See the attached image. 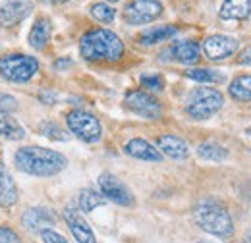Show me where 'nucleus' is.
<instances>
[{
	"mask_svg": "<svg viewBox=\"0 0 251 243\" xmlns=\"http://www.w3.org/2000/svg\"><path fill=\"white\" fill-rule=\"evenodd\" d=\"M16 166L31 176H56L68 166V158L62 152L47 149V147H22L14 156Z\"/></svg>",
	"mask_w": 251,
	"mask_h": 243,
	"instance_id": "nucleus-1",
	"label": "nucleus"
},
{
	"mask_svg": "<svg viewBox=\"0 0 251 243\" xmlns=\"http://www.w3.org/2000/svg\"><path fill=\"white\" fill-rule=\"evenodd\" d=\"M79 52L89 62H116L124 56V43L114 31L97 27L81 37Z\"/></svg>",
	"mask_w": 251,
	"mask_h": 243,
	"instance_id": "nucleus-2",
	"label": "nucleus"
},
{
	"mask_svg": "<svg viewBox=\"0 0 251 243\" xmlns=\"http://www.w3.org/2000/svg\"><path fill=\"white\" fill-rule=\"evenodd\" d=\"M193 220L195 224L207 232L222 240H230L234 236V224L228 211L219 205L217 201H201L193 209Z\"/></svg>",
	"mask_w": 251,
	"mask_h": 243,
	"instance_id": "nucleus-3",
	"label": "nucleus"
},
{
	"mask_svg": "<svg viewBox=\"0 0 251 243\" xmlns=\"http://www.w3.org/2000/svg\"><path fill=\"white\" fill-rule=\"evenodd\" d=\"M39 72V60L29 54H6L0 58V75L12 83H25Z\"/></svg>",
	"mask_w": 251,
	"mask_h": 243,
	"instance_id": "nucleus-4",
	"label": "nucleus"
},
{
	"mask_svg": "<svg viewBox=\"0 0 251 243\" xmlns=\"http://www.w3.org/2000/svg\"><path fill=\"white\" fill-rule=\"evenodd\" d=\"M222 104H224L222 93L217 89H211V87H203V89H195L191 93L186 112L193 120H207L219 112Z\"/></svg>",
	"mask_w": 251,
	"mask_h": 243,
	"instance_id": "nucleus-5",
	"label": "nucleus"
},
{
	"mask_svg": "<svg viewBox=\"0 0 251 243\" xmlns=\"http://www.w3.org/2000/svg\"><path fill=\"white\" fill-rule=\"evenodd\" d=\"M66 123H68V129L77 139H81L85 143L100 141L102 127H100V122L97 120L91 112H87V110H72L66 116Z\"/></svg>",
	"mask_w": 251,
	"mask_h": 243,
	"instance_id": "nucleus-6",
	"label": "nucleus"
},
{
	"mask_svg": "<svg viewBox=\"0 0 251 243\" xmlns=\"http://www.w3.org/2000/svg\"><path fill=\"white\" fill-rule=\"evenodd\" d=\"M162 14V4L158 0H131L124 10V18L131 25H145L155 22Z\"/></svg>",
	"mask_w": 251,
	"mask_h": 243,
	"instance_id": "nucleus-7",
	"label": "nucleus"
},
{
	"mask_svg": "<svg viewBox=\"0 0 251 243\" xmlns=\"http://www.w3.org/2000/svg\"><path fill=\"white\" fill-rule=\"evenodd\" d=\"M99 189H100V195L120 207H131L133 205V195L131 191L126 187L124 183L120 182L116 176L104 172L99 176Z\"/></svg>",
	"mask_w": 251,
	"mask_h": 243,
	"instance_id": "nucleus-8",
	"label": "nucleus"
},
{
	"mask_svg": "<svg viewBox=\"0 0 251 243\" xmlns=\"http://www.w3.org/2000/svg\"><path fill=\"white\" fill-rule=\"evenodd\" d=\"M124 104L131 112H135L137 116H143L147 120H157L160 112H162L160 102L153 95L145 91H129L126 95Z\"/></svg>",
	"mask_w": 251,
	"mask_h": 243,
	"instance_id": "nucleus-9",
	"label": "nucleus"
},
{
	"mask_svg": "<svg viewBox=\"0 0 251 243\" xmlns=\"http://www.w3.org/2000/svg\"><path fill=\"white\" fill-rule=\"evenodd\" d=\"M238 50V41L228 35H211L203 43V52L209 60H224L230 58Z\"/></svg>",
	"mask_w": 251,
	"mask_h": 243,
	"instance_id": "nucleus-10",
	"label": "nucleus"
},
{
	"mask_svg": "<svg viewBox=\"0 0 251 243\" xmlns=\"http://www.w3.org/2000/svg\"><path fill=\"white\" fill-rule=\"evenodd\" d=\"M58 216L54 211L47 209V207H31L27 209L24 216H22V222L27 230L31 232H43V230H49L56 224Z\"/></svg>",
	"mask_w": 251,
	"mask_h": 243,
	"instance_id": "nucleus-11",
	"label": "nucleus"
},
{
	"mask_svg": "<svg viewBox=\"0 0 251 243\" xmlns=\"http://www.w3.org/2000/svg\"><path fill=\"white\" fill-rule=\"evenodd\" d=\"M33 10V4L27 0H12L0 8V25L2 27H16L22 24Z\"/></svg>",
	"mask_w": 251,
	"mask_h": 243,
	"instance_id": "nucleus-12",
	"label": "nucleus"
},
{
	"mask_svg": "<svg viewBox=\"0 0 251 243\" xmlns=\"http://www.w3.org/2000/svg\"><path fill=\"white\" fill-rule=\"evenodd\" d=\"M64 220H66V224H68L72 236L75 238L77 243H97V238H95L93 230L89 228V224L85 222V218L81 216L79 211L68 207V209L64 211Z\"/></svg>",
	"mask_w": 251,
	"mask_h": 243,
	"instance_id": "nucleus-13",
	"label": "nucleus"
},
{
	"mask_svg": "<svg viewBox=\"0 0 251 243\" xmlns=\"http://www.w3.org/2000/svg\"><path fill=\"white\" fill-rule=\"evenodd\" d=\"M126 154L137 158V160H145V162H160L162 160V154L157 147L141 137H135V139H129L124 145Z\"/></svg>",
	"mask_w": 251,
	"mask_h": 243,
	"instance_id": "nucleus-14",
	"label": "nucleus"
},
{
	"mask_svg": "<svg viewBox=\"0 0 251 243\" xmlns=\"http://www.w3.org/2000/svg\"><path fill=\"white\" fill-rule=\"evenodd\" d=\"M157 145L160 154H166L172 160H184L189 154L188 143L178 135H160Z\"/></svg>",
	"mask_w": 251,
	"mask_h": 243,
	"instance_id": "nucleus-15",
	"label": "nucleus"
},
{
	"mask_svg": "<svg viewBox=\"0 0 251 243\" xmlns=\"http://www.w3.org/2000/svg\"><path fill=\"white\" fill-rule=\"evenodd\" d=\"M170 54L172 58L180 64H195L199 60V54H201V47L199 43L195 41H178L170 47Z\"/></svg>",
	"mask_w": 251,
	"mask_h": 243,
	"instance_id": "nucleus-16",
	"label": "nucleus"
},
{
	"mask_svg": "<svg viewBox=\"0 0 251 243\" xmlns=\"http://www.w3.org/2000/svg\"><path fill=\"white\" fill-rule=\"evenodd\" d=\"M50 33H52V24L47 18H41L33 24L29 31V45L35 50H43L47 47V43L50 41Z\"/></svg>",
	"mask_w": 251,
	"mask_h": 243,
	"instance_id": "nucleus-17",
	"label": "nucleus"
},
{
	"mask_svg": "<svg viewBox=\"0 0 251 243\" xmlns=\"http://www.w3.org/2000/svg\"><path fill=\"white\" fill-rule=\"evenodd\" d=\"M251 14V0H224L220 6L222 20H246Z\"/></svg>",
	"mask_w": 251,
	"mask_h": 243,
	"instance_id": "nucleus-18",
	"label": "nucleus"
},
{
	"mask_svg": "<svg viewBox=\"0 0 251 243\" xmlns=\"http://www.w3.org/2000/svg\"><path fill=\"white\" fill-rule=\"evenodd\" d=\"M16 201H18V187L0 162V207L8 209V207L16 205Z\"/></svg>",
	"mask_w": 251,
	"mask_h": 243,
	"instance_id": "nucleus-19",
	"label": "nucleus"
},
{
	"mask_svg": "<svg viewBox=\"0 0 251 243\" xmlns=\"http://www.w3.org/2000/svg\"><path fill=\"white\" fill-rule=\"evenodd\" d=\"M176 33H178V27H174V25L149 27V29L141 31V35L137 37V41L141 45H145V47H151V45H158V43H164V41L172 39Z\"/></svg>",
	"mask_w": 251,
	"mask_h": 243,
	"instance_id": "nucleus-20",
	"label": "nucleus"
},
{
	"mask_svg": "<svg viewBox=\"0 0 251 243\" xmlns=\"http://www.w3.org/2000/svg\"><path fill=\"white\" fill-rule=\"evenodd\" d=\"M0 135H4L6 139H22L25 135V129L22 127V123L2 108H0Z\"/></svg>",
	"mask_w": 251,
	"mask_h": 243,
	"instance_id": "nucleus-21",
	"label": "nucleus"
},
{
	"mask_svg": "<svg viewBox=\"0 0 251 243\" xmlns=\"http://www.w3.org/2000/svg\"><path fill=\"white\" fill-rule=\"evenodd\" d=\"M228 93L232 98L240 100V102H250L251 100V75H238L236 79H232Z\"/></svg>",
	"mask_w": 251,
	"mask_h": 243,
	"instance_id": "nucleus-22",
	"label": "nucleus"
},
{
	"mask_svg": "<svg viewBox=\"0 0 251 243\" xmlns=\"http://www.w3.org/2000/svg\"><path fill=\"white\" fill-rule=\"evenodd\" d=\"M104 203H106V199L93 189H81L79 191L77 205H79V211H83V213H91L97 207H102Z\"/></svg>",
	"mask_w": 251,
	"mask_h": 243,
	"instance_id": "nucleus-23",
	"label": "nucleus"
},
{
	"mask_svg": "<svg viewBox=\"0 0 251 243\" xmlns=\"http://www.w3.org/2000/svg\"><path fill=\"white\" fill-rule=\"evenodd\" d=\"M197 154L203 158V160H211V162H220L228 156V151L219 145V143H213V141H207V143H201L197 147Z\"/></svg>",
	"mask_w": 251,
	"mask_h": 243,
	"instance_id": "nucleus-24",
	"label": "nucleus"
},
{
	"mask_svg": "<svg viewBox=\"0 0 251 243\" xmlns=\"http://www.w3.org/2000/svg\"><path fill=\"white\" fill-rule=\"evenodd\" d=\"M186 77L199 81V83H220L224 77L215 70H207V68H193L186 72Z\"/></svg>",
	"mask_w": 251,
	"mask_h": 243,
	"instance_id": "nucleus-25",
	"label": "nucleus"
},
{
	"mask_svg": "<svg viewBox=\"0 0 251 243\" xmlns=\"http://www.w3.org/2000/svg\"><path fill=\"white\" fill-rule=\"evenodd\" d=\"M91 16L100 24H112L116 18V10L112 6H108L106 2H97L91 6Z\"/></svg>",
	"mask_w": 251,
	"mask_h": 243,
	"instance_id": "nucleus-26",
	"label": "nucleus"
},
{
	"mask_svg": "<svg viewBox=\"0 0 251 243\" xmlns=\"http://www.w3.org/2000/svg\"><path fill=\"white\" fill-rule=\"evenodd\" d=\"M139 81H141V85H143L145 89H149V91H162V89H164V79H162V75H158V73H143Z\"/></svg>",
	"mask_w": 251,
	"mask_h": 243,
	"instance_id": "nucleus-27",
	"label": "nucleus"
},
{
	"mask_svg": "<svg viewBox=\"0 0 251 243\" xmlns=\"http://www.w3.org/2000/svg\"><path fill=\"white\" fill-rule=\"evenodd\" d=\"M41 131H43L47 137L56 139V141H66V139H68L66 131H64L58 123H54V122H45V123L41 125Z\"/></svg>",
	"mask_w": 251,
	"mask_h": 243,
	"instance_id": "nucleus-28",
	"label": "nucleus"
},
{
	"mask_svg": "<svg viewBox=\"0 0 251 243\" xmlns=\"http://www.w3.org/2000/svg\"><path fill=\"white\" fill-rule=\"evenodd\" d=\"M41 238H43V243H68V240L64 238L62 234H58V232L52 230V228L43 230V232H41Z\"/></svg>",
	"mask_w": 251,
	"mask_h": 243,
	"instance_id": "nucleus-29",
	"label": "nucleus"
},
{
	"mask_svg": "<svg viewBox=\"0 0 251 243\" xmlns=\"http://www.w3.org/2000/svg\"><path fill=\"white\" fill-rule=\"evenodd\" d=\"M0 243H22V240L12 228L0 226Z\"/></svg>",
	"mask_w": 251,
	"mask_h": 243,
	"instance_id": "nucleus-30",
	"label": "nucleus"
},
{
	"mask_svg": "<svg viewBox=\"0 0 251 243\" xmlns=\"http://www.w3.org/2000/svg\"><path fill=\"white\" fill-rule=\"evenodd\" d=\"M0 108L2 110H6V112H12V110H16L18 108V100L14 98V97H0Z\"/></svg>",
	"mask_w": 251,
	"mask_h": 243,
	"instance_id": "nucleus-31",
	"label": "nucleus"
},
{
	"mask_svg": "<svg viewBox=\"0 0 251 243\" xmlns=\"http://www.w3.org/2000/svg\"><path fill=\"white\" fill-rule=\"evenodd\" d=\"M68 66H72V60H68V58H62V60H58L54 64L56 70H64V68H68Z\"/></svg>",
	"mask_w": 251,
	"mask_h": 243,
	"instance_id": "nucleus-32",
	"label": "nucleus"
},
{
	"mask_svg": "<svg viewBox=\"0 0 251 243\" xmlns=\"http://www.w3.org/2000/svg\"><path fill=\"white\" fill-rule=\"evenodd\" d=\"M47 2H62V0H47Z\"/></svg>",
	"mask_w": 251,
	"mask_h": 243,
	"instance_id": "nucleus-33",
	"label": "nucleus"
},
{
	"mask_svg": "<svg viewBox=\"0 0 251 243\" xmlns=\"http://www.w3.org/2000/svg\"><path fill=\"white\" fill-rule=\"evenodd\" d=\"M104 2H118V0H104Z\"/></svg>",
	"mask_w": 251,
	"mask_h": 243,
	"instance_id": "nucleus-34",
	"label": "nucleus"
},
{
	"mask_svg": "<svg viewBox=\"0 0 251 243\" xmlns=\"http://www.w3.org/2000/svg\"><path fill=\"white\" fill-rule=\"evenodd\" d=\"M248 133H250V135H251V127H250V129H248Z\"/></svg>",
	"mask_w": 251,
	"mask_h": 243,
	"instance_id": "nucleus-35",
	"label": "nucleus"
},
{
	"mask_svg": "<svg viewBox=\"0 0 251 243\" xmlns=\"http://www.w3.org/2000/svg\"><path fill=\"white\" fill-rule=\"evenodd\" d=\"M197 243H207V242H197Z\"/></svg>",
	"mask_w": 251,
	"mask_h": 243,
	"instance_id": "nucleus-36",
	"label": "nucleus"
}]
</instances>
